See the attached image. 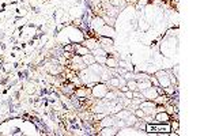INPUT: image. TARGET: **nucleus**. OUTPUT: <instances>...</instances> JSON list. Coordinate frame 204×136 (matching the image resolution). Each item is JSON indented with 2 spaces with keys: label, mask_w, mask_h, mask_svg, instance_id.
<instances>
[{
  "label": "nucleus",
  "mask_w": 204,
  "mask_h": 136,
  "mask_svg": "<svg viewBox=\"0 0 204 136\" xmlns=\"http://www.w3.org/2000/svg\"><path fill=\"white\" fill-rule=\"evenodd\" d=\"M127 86H128V88H129V90H135V88H137V82H135V80L128 82Z\"/></svg>",
  "instance_id": "3"
},
{
  "label": "nucleus",
  "mask_w": 204,
  "mask_h": 136,
  "mask_svg": "<svg viewBox=\"0 0 204 136\" xmlns=\"http://www.w3.org/2000/svg\"><path fill=\"white\" fill-rule=\"evenodd\" d=\"M135 116H136V117H142V119H143L146 115H144V112H143L142 109H137L136 112H135Z\"/></svg>",
  "instance_id": "4"
},
{
  "label": "nucleus",
  "mask_w": 204,
  "mask_h": 136,
  "mask_svg": "<svg viewBox=\"0 0 204 136\" xmlns=\"http://www.w3.org/2000/svg\"><path fill=\"white\" fill-rule=\"evenodd\" d=\"M155 120L158 122H167L169 120H170V115H167V113L163 110V112H159L158 115L155 116Z\"/></svg>",
  "instance_id": "2"
},
{
  "label": "nucleus",
  "mask_w": 204,
  "mask_h": 136,
  "mask_svg": "<svg viewBox=\"0 0 204 136\" xmlns=\"http://www.w3.org/2000/svg\"><path fill=\"white\" fill-rule=\"evenodd\" d=\"M146 131L147 132H154V134H167L171 131L170 125L169 124H159V125H151L150 122H147L146 125Z\"/></svg>",
  "instance_id": "1"
},
{
  "label": "nucleus",
  "mask_w": 204,
  "mask_h": 136,
  "mask_svg": "<svg viewBox=\"0 0 204 136\" xmlns=\"http://www.w3.org/2000/svg\"><path fill=\"white\" fill-rule=\"evenodd\" d=\"M128 90H129V88H128V86H122V88H121V91H122V93H127Z\"/></svg>",
  "instance_id": "5"
}]
</instances>
